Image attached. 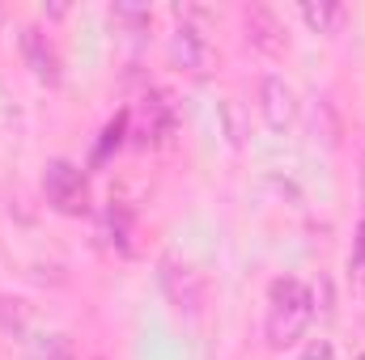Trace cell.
<instances>
[{
	"mask_svg": "<svg viewBox=\"0 0 365 360\" xmlns=\"http://www.w3.org/2000/svg\"><path fill=\"white\" fill-rule=\"evenodd\" d=\"M310 318H314V292L302 280H293V275L272 280V288H268V318H264L268 348H276V352L293 348L306 335Z\"/></svg>",
	"mask_w": 365,
	"mask_h": 360,
	"instance_id": "1",
	"label": "cell"
},
{
	"mask_svg": "<svg viewBox=\"0 0 365 360\" xmlns=\"http://www.w3.org/2000/svg\"><path fill=\"white\" fill-rule=\"evenodd\" d=\"M158 284H162L166 301H170L179 314H187V318H195V314L204 309V301H208L204 275L191 268L187 259H179V255H162V259H158Z\"/></svg>",
	"mask_w": 365,
	"mask_h": 360,
	"instance_id": "2",
	"label": "cell"
},
{
	"mask_svg": "<svg viewBox=\"0 0 365 360\" xmlns=\"http://www.w3.org/2000/svg\"><path fill=\"white\" fill-rule=\"evenodd\" d=\"M43 195H47V203H51L56 212H64V216H86V212H90V182H86V170L73 166V162H64V157L47 162V170H43Z\"/></svg>",
	"mask_w": 365,
	"mask_h": 360,
	"instance_id": "3",
	"label": "cell"
},
{
	"mask_svg": "<svg viewBox=\"0 0 365 360\" xmlns=\"http://www.w3.org/2000/svg\"><path fill=\"white\" fill-rule=\"evenodd\" d=\"M128 127H132V140H136L140 149L166 144V140L175 136V102H170V93H162V90L145 93V97L128 110Z\"/></svg>",
	"mask_w": 365,
	"mask_h": 360,
	"instance_id": "4",
	"label": "cell"
},
{
	"mask_svg": "<svg viewBox=\"0 0 365 360\" xmlns=\"http://www.w3.org/2000/svg\"><path fill=\"white\" fill-rule=\"evenodd\" d=\"M21 55H26L30 73H34L43 85H60V55H56L51 38H47L38 26H26V30H21Z\"/></svg>",
	"mask_w": 365,
	"mask_h": 360,
	"instance_id": "5",
	"label": "cell"
},
{
	"mask_svg": "<svg viewBox=\"0 0 365 360\" xmlns=\"http://www.w3.org/2000/svg\"><path fill=\"white\" fill-rule=\"evenodd\" d=\"M259 110H264V123H268L272 132L293 127V119H297L293 90H289L280 77H264V81H259Z\"/></svg>",
	"mask_w": 365,
	"mask_h": 360,
	"instance_id": "6",
	"label": "cell"
},
{
	"mask_svg": "<svg viewBox=\"0 0 365 360\" xmlns=\"http://www.w3.org/2000/svg\"><path fill=\"white\" fill-rule=\"evenodd\" d=\"M170 60L179 64L182 73H204V68H208L212 51H208L204 34H200L191 21H182L179 30H175V38H170Z\"/></svg>",
	"mask_w": 365,
	"mask_h": 360,
	"instance_id": "7",
	"label": "cell"
},
{
	"mask_svg": "<svg viewBox=\"0 0 365 360\" xmlns=\"http://www.w3.org/2000/svg\"><path fill=\"white\" fill-rule=\"evenodd\" d=\"M247 38H251L259 51H272V55L280 51V47H284L280 21H276L268 9H259V4H255V9H247Z\"/></svg>",
	"mask_w": 365,
	"mask_h": 360,
	"instance_id": "8",
	"label": "cell"
},
{
	"mask_svg": "<svg viewBox=\"0 0 365 360\" xmlns=\"http://www.w3.org/2000/svg\"><path fill=\"white\" fill-rule=\"evenodd\" d=\"M302 17H306V26H310L314 34H336L349 13H344V4H327V0L314 4V0H306V4H302Z\"/></svg>",
	"mask_w": 365,
	"mask_h": 360,
	"instance_id": "9",
	"label": "cell"
},
{
	"mask_svg": "<svg viewBox=\"0 0 365 360\" xmlns=\"http://www.w3.org/2000/svg\"><path fill=\"white\" fill-rule=\"evenodd\" d=\"M106 233H110V242H115L123 255L132 250V216H128L123 203H110V208H106Z\"/></svg>",
	"mask_w": 365,
	"mask_h": 360,
	"instance_id": "10",
	"label": "cell"
},
{
	"mask_svg": "<svg viewBox=\"0 0 365 360\" xmlns=\"http://www.w3.org/2000/svg\"><path fill=\"white\" fill-rule=\"evenodd\" d=\"M123 136H128V110H123V115H115V119L106 123V132H102V140H98V149H93V162H102L110 149H119V144H123Z\"/></svg>",
	"mask_w": 365,
	"mask_h": 360,
	"instance_id": "11",
	"label": "cell"
},
{
	"mask_svg": "<svg viewBox=\"0 0 365 360\" xmlns=\"http://www.w3.org/2000/svg\"><path fill=\"white\" fill-rule=\"evenodd\" d=\"M34 356H38V360H77V356H73V344H68L64 335H47V339H38Z\"/></svg>",
	"mask_w": 365,
	"mask_h": 360,
	"instance_id": "12",
	"label": "cell"
},
{
	"mask_svg": "<svg viewBox=\"0 0 365 360\" xmlns=\"http://www.w3.org/2000/svg\"><path fill=\"white\" fill-rule=\"evenodd\" d=\"M302 360H336V348H331L327 339H314V344L302 352Z\"/></svg>",
	"mask_w": 365,
	"mask_h": 360,
	"instance_id": "13",
	"label": "cell"
},
{
	"mask_svg": "<svg viewBox=\"0 0 365 360\" xmlns=\"http://www.w3.org/2000/svg\"><path fill=\"white\" fill-rule=\"evenodd\" d=\"M353 263L365 271V221H361V229H357V250H353Z\"/></svg>",
	"mask_w": 365,
	"mask_h": 360,
	"instance_id": "14",
	"label": "cell"
},
{
	"mask_svg": "<svg viewBox=\"0 0 365 360\" xmlns=\"http://www.w3.org/2000/svg\"><path fill=\"white\" fill-rule=\"evenodd\" d=\"M0 21H4V17H0Z\"/></svg>",
	"mask_w": 365,
	"mask_h": 360,
	"instance_id": "15",
	"label": "cell"
},
{
	"mask_svg": "<svg viewBox=\"0 0 365 360\" xmlns=\"http://www.w3.org/2000/svg\"><path fill=\"white\" fill-rule=\"evenodd\" d=\"M361 360H365V356H361Z\"/></svg>",
	"mask_w": 365,
	"mask_h": 360,
	"instance_id": "16",
	"label": "cell"
}]
</instances>
